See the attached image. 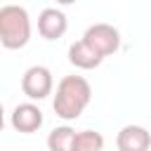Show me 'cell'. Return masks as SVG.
<instances>
[{
	"instance_id": "6da1fadb",
	"label": "cell",
	"mask_w": 151,
	"mask_h": 151,
	"mask_svg": "<svg viewBox=\"0 0 151 151\" xmlns=\"http://www.w3.org/2000/svg\"><path fill=\"white\" fill-rule=\"evenodd\" d=\"M92 99V87L83 76H64L57 83V92L52 99V109L61 120H76L87 109Z\"/></svg>"
},
{
	"instance_id": "7a4b0ae2",
	"label": "cell",
	"mask_w": 151,
	"mask_h": 151,
	"mask_svg": "<svg viewBox=\"0 0 151 151\" xmlns=\"http://www.w3.org/2000/svg\"><path fill=\"white\" fill-rule=\"evenodd\" d=\"M31 40V17L21 5L0 7V45L5 50H21Z\"/></svg>"
},
{
	"instance_id": "3957f363",
	"label": "cell",
	"mask_w": 151,
	"mask_h": 151,
	"mask_svg": "<svg viewBox=\"0 0 151 151\" xmlns=\"http://www.w3.org/2000/svg\"><path fill=\"white\" fill-rule=\"evenodd\" d=\"M83 42H87L101 59L116 54L120 50V31L111 24H92L87 26L85 35L80 38Z\"/></svg>"
},
{
	"instance_id": "277c9868",
	"label": "cell",
	"mask_w": 151,
	"mask_h": 151,
	"mask_svg": "<svg viewBox=\"0 0 151 151\" xmlns=\"http://www.w3.org/2000/svg\"><path fill=\"white\" fill-rule=\"evenodd\" d=\"M54 90V78H52V71L47 66H31L24 71L21 76V92L31 99V101H40V99H47Z\"/></svg>"
},
{
	"instance_id": "5b68a950",
	"label": "cell",
	"mask_w": 151,
	"mask_h": 151,
	"mask_svg": "<svg viewBox=\"0 0 151 151\" xmlns=\"http://www.w3.org/2000/svg\"><path fill=\"white\" fill-rule=\"evenodd\" d=\"M42 111L33 104V101H24V104H17L14 106V111H12V118H9V123H12V127L17 130V132H21V134H33V132H38L40 127H42Z\"/></svg>"
},
{
	"instance_id": "8992f818",
	"label": "cell",
	"mask_w": 151,
	"mask_h": 151,
	"mask_svg": "<svg viewBox=\"0 0 151 151\" xmlns=\"http://www.w3.org/2000/svg\"><path fill=\"white\" fill-rule=\"evenodd\" d=\"M68 28V19L57 7H45L38 14V33L45 40H59Z\"/></svg>"
},
{
	"instance_id": "52a82bcc",
	"label": "cell",
	"mask_w": 151,
	"mask_h": 151,
	"mask_svg": "<svg viewBox=\"0 0 151 151\" xmlns=\"http://www.w3.org/2000/svg\"><path fill=\"white\" fill-rule=\"evenodd\" d=\"M116 146L118 151H149L151 134L144 125H125L116 134Z\"/></svg>"
},
{
	"instance_id": "ba28073f",
	"label": "cell",
	"mask_w": 151,
	"mask_h": 151,
	"mask_svg": "<svg viewBox=\"0 0 151 151\" xmlns=\"http://www.w3.org/2000/svg\"><path fill=\"white\" fill-rule=\"evenodd\" d=\"M68 61L76 66V68H83V71H92V68H97L104 59L87 45V42H83V40H76V42H71V47H68Z\"/></svg>"
},
{
	"instance_id": "9c48e42d",
	"label": "cell",
	"mask_w": 151,
	"mask_h": 151,
	"mask_svg": "<svg viewBox=\"0 0 151 151\" xmlns=\"http://www.w3.org/2000/svg\"><path fill=\"white\" fill-rule=\"evenodd\" d=\"M76 130L71 125H59L47 134V149L50 151H71Z\"/></svg>"
},
{
	"instance_id": "30bf717a",
	"label": "cell",
	"mask_w": 151,
	"mask_h": 151,
	"mask_svg": "<svg viewBox=\"0 0 151 151\" xmlns=\"http://www.w3.org/2000/svg\"><path fill=\"white\" fill-rule=\"evenodd\" d=\"M104 149V134L97 130H80L73 137L71 151H101Z\"/></svg>"
},
{
	"instance_id": "8fae6325",
	"label": "cell",
	"mask_w": 151,
	"mask_h": 151,
	"mask_svg": "<svg viewBox=\"0 0 151 151\" xmlns=\"http://www.w3.org/2000/svg\"><path fill=\"white\" fill-rule=\"evenodd\" d=\"M2 127H5V109L0 104V132H2Z\"/></svg>"
}]
</instances>
